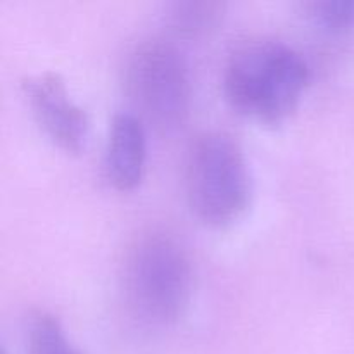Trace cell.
Returning <instances> with one entry per match:
<instances>
[{"label":"cell","instance_id":"obj_1","mask_svg":"<svg viewBox=\"0 0 354 354\" xmlns=\"http://www.w3.org/2000/svg\"><path fill=\"white\" fill-rule=\"evenodd\" d=\"M310 82L299 52L277 40H245L225 66L223 90L237 113L266 124H279L297 109Z\"/></svg>","mask_w":354,"mask_h":354},{"label":"cell","instance_id":"obj_2","mask_svg":"<svg viewBox=\"0 0 354 354\" xmlns=\"http://www.w3.org/2000/svg\"><path fill=\"white\" fill-rule=\"evenodd\" d=\"M128 311L147 327L173 325L189 306L192 266L175 237L151 230L135 239L123 266Z\"/></svg>","mask_w":354,"mask_h":354},{"label":"cell","instance_id":"obj_3","mask_svg":"<svg viewBox=\"0 0 354 354\" xmlns=\"http://www.w3.org/2000/svg\"><path fill=\"white\" fill-rule=\"evenodd\" d=\"M252 180L241 144L225 131L197 137L187 161V197L209 227H228L248 211Z\"/></svg>","mask_w":354,"mask_h":354},{"label":"cell","instance_id":"obj_4","mask_svg":"<svg viewBox=\"0 0 354 354\" xmlns=\"http://www.w3.org/2000/svg\"><path fill=\"white\" fill-rule=\"evenodd\" d=\"M127 90L138 114L158 130H176L189 116V69L182 54L166 41H147L131 54Z\"/></svg>","mask_w":354,"mask_h":354},{"label":"cell","instance_id":"obj_5","mask_svg":"<svg viewBox=\"0 0 354 354\" xmlns=\"http://www.w3.org/2000/svg\"><path fill=\"white\" fill-rule=\"evenodd\" d=\"M23 92L41 130L66 152L82 151L88 137L86 113L71 99L66 83L57 73L45 71L26 76Z\"/></svg>","mask_w":354,"mask_h":354},{"label":"cell","instance_id":"obj_6","mask_svg":"<svg viewBox=\"0 0 354 354\" xmlns=\"http://www.w3.org/2000/svg\"><path fill=\"white\" fill-rule=\"evenodd\" d=\"M145 130L131 113L114 114L106 149V173L118 190H131L140 183L145 168Z\"/></svg>","mask_w":354,"mask_h":354},{"label":"cell","instance_id":"obj_7","mask_svg":"<svg viewBox=\"0 0 354 354\" xmlns=\"http://www.w3.org/2000/svg\"><path fill=\"white\" fill-rule=\"evenodd\" d=\"M28 354H83L64 334L57 317L47 311H33L26 327Z\"/></svg>","mask_w":354,"mask_h":354},{"label":"cell","instance_id":"obj_8","mask_svg":"<svg viewBox=\"0 0 354 354\" xmlns=\"http://www.w3.org/2000/svg\"><path fill=\"white\" fill-rule=\"evenodd\" d=\"M223 16V3L218 2H182L173 3L169 24L178 35L196 37L206 33Z\"/></svg>","mask_w":354,"mask_h":354},{"label":"cell","instance_id":"obj_9","mask_svg":"<svg viewBox=\"0 0 354 354\" xmlns=\"http://www.w3.org/2000/svg\"><path fill=\"white\" fill-rule=\"evenodd\" d=\"M308 17L328 33L341 35L354 30V0H315L304 3Z\"/></svg>","mask_w":354,"mask_h":354}]
</instances>
